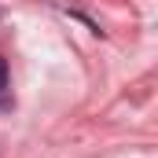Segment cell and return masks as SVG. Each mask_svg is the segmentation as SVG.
Wrapping results in <instances>:
<instances>
[{
    "label": "cell",
    "instance_id": "1",
    "mask_svg": "<svg viewBox=\"0 0 158 158\" xmlns=\"http://www.w3.org/2000/svg\"><path fill=\"white\" fill-rule=\"evenodd\" d=\"M4 85H7V63L0 59V88H4Z\"/></svg>",
    "mask_w": 158,
    "mask_h": 158
}]
</instances>
